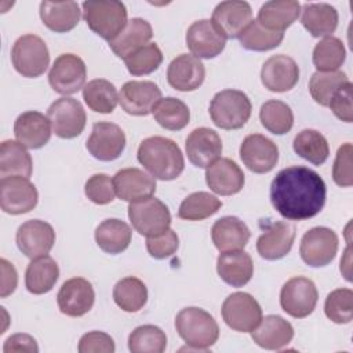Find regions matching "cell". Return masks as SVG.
Instances as JSON below:
<instances>
[{"label": "cell", "instance_id": "7", "mask_svg": "<svg viewBox=\"0 0 353 353\" xmlns=\"http://www.w3.org/2000/svg\"><path fill=\"white\" fill-rule=\"evenodd\" d=\"M128 218L132 228L142 236L153 237L170 229L171 214L168 207L156 197L130 203Z\"/></svg>", "mask_w": 353, "mask_h": 353}, {"label": "cell", "instance_id": "19", "mask_svg": "<svg viewBox=\"0 0 353 353\" xmlns=\"http://www.w3.org/2000/svg\"><path fill=\"white\" fill-rule=\"evenodd\" d=\"M95 292L91 283L83 277L66 280L57 295L59 310L70 317H80L88 313L94 305Z\"/></svg>", "mask_w": 353, "mask_h": 353}, {"label": "cell", "instance_id": "26", "mask_svg": "<svg viewBox=\"0 0 353 353\" xmlns=\"http://www.w3.org/2000/svg\"><path fill=\"white\" fill-rule=\"evenodd\" d=\"M205 77V68L203 62L190 55L181 54L171 61L167 69L168 84L182 92L197 90Z\"/></svg>", "mask_w": 353, "mask_h": 353}, {"label": "cell", "instance_id": "39", "mask_svg": "<svg viewBox=\"0 0 353 353\" xmlns=\"http://www.w3.org/2000/svg\"><path fill=\"white\" fill-rule=\"evenodd\" d=\"M292 146L298 156L314 165H321L325 163L330 154V146L325 137L312 128H306L298 132L294 138Z\"/></svg>", "mask_w": 353, "mask_h": 353}, {"label": "cell", "instance_id": "57", "mask_svg": "<svg viewBox=\"0 0 353 353\" xmlns=\"http://www.w3.org/2000/svg\"><path fill=\"white\" fill-rule=\"evenodd\" d=\"M341 272L343 273L345 279L350 281V245L345 251V259H341Z\"/></svg>", "mask_w": 353, "mask_h": 353}, {"label": "cell", "instance_id": "1", "mask_svg": "<svg viewBox=\"0 0 353 353\" xmlns=\"http://www.w3.org/2000/svg\"><path fill=\"white\" fill-rule=\"evenodd\" d=\"M327 188L324 179L302 165L283 168L270 185V201L285 219L305 221L316 216L324 207Z\"/></svg>", "mask_w": 353, "mask_h": 353}, {"label": "cell", "instance_id": "47", "mask_svg": "<svg viewBox=\"0 0 353 353\" xmlns=\"http://www.w3.org/2000/svg\"><path fill=\"white\" fill-rule=\"evenodd\" d=\"M165 347V332L156 325L137 327L128 336V349L132 353H163Z\"/></svg>", "mask_w": 353, "mask_h": 353}, {"label": "cell", "instance_id": "9", "mask_svg": "<svg viewBox=\"0 0 353 353\" xmlns=\"http://www.w3.org/2000/svg\"><path fill=\"white\" fill-rule=\"evenodd\" d=\"M47 117L55 135L63 139L79 137L87 121L83 105L77 99L69 97H62L52 102L47 110Z\"/></svg>", "mask_w": 353, "mask_h": 353}, {"label": "cell", "instance_id": "21", "mask_svg": "<svg viewBox=\"0 0 353 353\" xmlns=\"http://www.w3.org/2000/svg\"><path fill=\"white\" fill-rule=\"evenodd\" d=\"M261 80L269 91L285 92L292 90L298 83L299 68L291 57L283 54L273 55L263 63Z\"/></svg>", "mask_w": 353, "mask_h": 353}, {"label": "cell", "instance_id": "37", "mask_svg": "<svg viewBox=\"0 0 353 353\" xmlns=\"http://www.w3.org/2000/svg\"><path fill=\"white\" fill-rule=\"evenodd\" d=\"M32 157L22 143L7 139L0 146V176H25L32 174Z\"/></svg>", "mask_w": 353, "mask_h": 353}, {"label": "cell", "instance_id": "6", "mask_svg": "<svg viewBox=\"0 0 353 353\" xmlns=\"http://www.w3.org/2000/svg\"><path fill=\"white\" fill-rule=\"evenodd\" d=\"M11 62L23 77H39L47 70L50 63L47 44L36 34H23L12 46Z\"/></svg>", "mask_w": 353, "mask_h": 353}, {"label": "cell", "instance_id": "8", "mask_svg": "<svg viewBox=\"0 0 353 353\" xmlns=\"http://www.w3.org/2000/svg\"><path fill=\"white\" fill-rule=\"evenodd\" d=\"M222 319L226 325L239 332L254 331L262 320V309L247 292H233L222 303Z\"/></svg>", "mask_w": 353, "mask_h": 353}, {"label": "cell", "instance_id": "22", "mask_svg": "<svg viewBox=\"0 0 353 353\" xmlns=\"http://www.w3.org/2000/svg\"><path fill=\"white\" fill-rule=\"evenodd\" d=\"M185 149L188 159L193 165L207 168L219 159L222 153V141L214 130L200 127L188 135Z\"/></svg>", "mask_w": 353, "mask_h": 353}, {"label": "cell", "instance_id": "49", "mask_svg": "<svg viewBox=\"0 0 353 353\" xmlns=\"http://www.w3.org/2000/svg\"><path fill=\"white\" fill-rule=\"evenodd\" d=\"M325 316L336 324H347L353 319V291L338 288L331 291L324 303Z\"/></svg>", "mask_w": 353, "mask_h": 353}, {"label": "cell", "instance_id": "54", "mask_svg": "<svg viewBox=\"0 0 353 353\" xmlns=\"http://www.w3.org/2000/svg\"><path fill=\"white\" fill-rule=\"evenodd\" d=\"M352 83H345L331 98L328 106L332 113L345 123L353 121V108H352Z\"/></svg>", "mask_w": 353, "mask_h": 353}, {"label": "cell", "instance_id": "55", "mask_svg": "<svg viewBox=\"0 0 353 353\" xmlns=\"http://www.w3.org/2000/svg\"><path fill=\"white\" fill-rule=\"evenodd\" d=\"M3 352L4 353H19V352L37 353L39 346L33 336H30L28 334H15L6 339Z\"/></svg>", "mask_w": 353, "mask_h": 353}, {"label": "cell", "instance_id": "3", "mask_svg": "<svg viewBox=\"0 0 353 353\" xmlns=\"http://www.w3.org/2000/svg\"><path fill=\"white\" fill-rule=\"evenodd\" d=\"M175 328L188 346L196 350L210 349L219 336L215 319L201 307H185L175 317Z\"/></svg>", "mask_w": 353, "mask_h": 353}, {"label": "cell", "instance_id": "50", "mask_svg": "<svg viewBox=\"0 0 353 353\" xmlns=\"http://www.w3.org/2000/svg\"><path fill=\"white\" fill-rule=\"evenodd\" d=\"M84 192L88 200H91L92 203L99 205L109 204L114 200L116 194L113 178H110L106 174H94L85 182Z\"/></svg>", "mask_w": 353, "mask_h": 353}, {"label": "cell", "instance_id": "45", "mask_svg": "<svg viewBox=\"0 0 353 353\" xmlns=\"http://www.w3.org/2000/svg\"><path fill=\"white\" fill-rule=\"evenodd\" d=\"M284 32L269 30L263 28L256 19H252L250 25L239 36L241 47L250 51H269L281 44Z\"/></svg>", "mask_w": 353, "mask_h": 353}, {"label": "cell", "instance_id": "33", "mask_svg": "<svg viewBox=\"0 0 353 353\" xmlns=\"http://www.w3.org/2000/svg\"><path fill=\"white\" fill-rule=\"evenodd\" d=\"M301 4L295 0H272L262 4L256 21L269 30L284 32L299 17Z\"/></svg>", "mask_w": 353, "mask_h": 353}, {"label": "cell", "instance_id": "48", "mask_svg": "<svg viewBox=\"0 0 353 353\" xmlns=\"http://www.w3.org/2000/svg\"><path fill=\"white\" fill-rule=\"evenodd\" d=\"M163 62V52L156 43H148L124 59L127 70L132 76H145L157 70Z\"/></svg>", "mask_w": 353, "mask_h": 353}, {"label": "cell", "instance_id": "16", "mask_svg": "<svg viewBox=\"0 0 353 353\" xmlns=\"http://www.w3.org/2000/svg\"><path fill=\"white\" fill-rule=\"evenodd\" d=\"M85 146L90 154L97 160L112 161L123 153L125 148V135L117 124L99 121L94 124Z\"/></svg>", "mask_w": 353, "mask_h": 353}, {"label": "cell", "instance_id": "29", "mask_svg": "<svg viewBox=\"0 0 353 353\" xmlns=\"http://www.w3.org/2000/svg\"><path fill=\"white\" fill-rule=\"evenodd\" d=\"M250 236V229L237 216H223L215 221L211 228L212 243L221 252L243 250L247 245Z\"/></svg>", "mask_w": 353, "mask_h": 353}, {"label": "cell", "instance_id": "17", "mask_svg": "<svg viewBox=\"0 0 353 353\" xmlns=\"http://www.w3.org/2000/svg\"><path fill=\"white\" fill-rule=\"evenodd\" d=\"M240 157L244 165L255 174L272 171L279 161L277 145L261 134L247 135L240 145Z\"/></svg>", "mask_w": 353, "mask_h": 353}, {"label": "cell", "instance_id": "15", "mask_svg": "<svg viewBox=\"0 0 353 353\" xmlns=\"http://www.w3.org/2000/svg\"><path fill=\"white\" fill-rule=\"evenodd\" d=\"M15 240L19 251L25 256L36 259L51 251L55 243V232L50 223L40 219H30L18 228Z\"/></svg>", "mask_w": 353, "mask_h": 353}, {"label": "cell", "instance_id": "38", "mask_svg": "<svg viewBox=\"0 0 353 353\" xmlns=\"http://www.w3.org/2000/svg\"><path fill=\"white\" fill-rule=\"evenodd\" d=\"M83 99L97 113H112L119 102L116 87L105 79H94L83 88Z\"/></svg>", "mask_w": 353, "mask_h": 353}, {"label": "cell", "instance_id": "18", "mask_svg": "<svg viewBox=\"0 0 353 353\" xmlns=\"http://www.w3.org/2000/svg\"><path fill=\"white\" fill-rule=\"evenodd\" d=\"M161 99V91L153 81H127L119 94L123 110L132 116H148Z\"/></svg>", "mask_w": 353, "mask_h": 353}, {"label": "cell", "instance_id": "36", "mask_svg": "<svg viewBox=\"0 0 353 353\" xmlns=\"http://www.w3.org/2000/svg\"><path fill=\"white\" fill-rule=\"evenodd\" d=\"M59 277L58 263L48 255L32 259L25 272V285L30 294L41 295L52 290Z\"/></svg>", "mask_w": 353, "mask_h": 353}, {"label": "cell", "instance_id": "12", "mask_svg": "<svg viewBox=\"0 0 353 353\" xmlns=\"http://www.w3.org/2000/svg\"><path fill=\"white\" fill-rule=\"evenodd\" d=\"M87 68L84 61L74 54H61L48 73L51 88L61 95H70L84 88Z\"/></svg>", "mask_w": 353, "mask_h": 353}, {"label": "cell", "instance_id": "10", "mask_svg": "<svg viewBox=\"0 0 353 353\" xmlns=\"http://www.w3.org/2000/svg\"><path fill=\"white\" fill-rule=\"evenodd\" d=\"M319 299L316 284L307 277H292L284 283L280 292L281 309L295 319H303L313 313Z\"/></svg>", "mask_w": 353, "mask_h": 353}, {"label": "cell", "instance_id": "35", "mask_svg": "<svg viewBox=\"0 0 353 353\" xmlns=\"http://www.w3.org/2000/svg\"><path fill=\"white\" fill-rule=\"evenodd\" d=\"M132 230L120 219L109 218L101 222L95 229V241L106 254H120L127 250L131 243Z\"/></svg>", "mask_w": 353, "mask_h": 353}, {"label": "cell", "instance_id": "30", "mask_svg": "<svg viewBox=\"0 0 353 353\" xmlns=\"http://www.w3.org/2000/svg\"><path fill=\"white\" fill-rule=\"evenodd\" d=\"M216 272L219 277L232 287L245 285L254 273V262L243 250L222 252L216 259Z\"/></svg>", "mask_w": 353, "mask_h": 353}, {"label": "cell", "instance_id": "44", "mask_svg": "<svg viewBox=\"0 0 353 353\" xmlns=\"http://www.w3.org/2000/svg\"><path fill=\"white\" fill-rule=\"evenodd\" d=\"M222 201L207 192H194L189 194L179 205L178 216L186 221H201L218 212Z\"/></svg>", "mask_w": 353, "mask_h": 353}, {"label": "cell", "instance_id": "14", "mask_svg": "<svg viewBox=\"0 0 353 353\" xmlns=\"http://www.w3.org/2000/svg\"><path fill=\"white\" fill-rule=\"evenodd\" d=\"M186 46L193 57L211 59L223 51L226 37L211 19H199L188 28Z\"/></svg>", "mask_w": 353, "mask_h": 353}, {"label": "cell", "instance_id": "43", "mask_svg": "<svg viewBox=\"0 0 353 353\" xmlns=\"http://www.w3.org/2000/svg\"><path fill=\"white\" fill-rule=\"evenodd\" d=\"M259 120L262 125L274 135L287 134L294 125V114L291 108L277 99H270L261 106Z\"/></svg>", "mask_w": 353, "mask_h": 353}, {"label": "cell", "instance_id": "2", "mask_svg": "<svg viewBox=\"0 0 353 353\" xmlns=\"http://www.w3.org/2000/svg\"><path fill=\"white\" fill-rule=\"evenodd\" d=\"M137 157L154 179L172 181L185 168V160L179 146L172 139L164 137H149L143 139L138 148Z\"/></svg>", "mask_w": 353, "mask_h": 353}, {"label": "cell", "instance_id": "24", "mask_svg": "<svg viewBox=\"0 0 353 353\" xmlns=\"http://www.w3.org/2000/svg\"><path fill=\"white\" fill-rule=\"evenodd\" d=\"M116 194L120 200L134 203L152 197L156 192V179L139 168H123L113 176Z\"/></svg>", "mask_w": 353, "mask_h": 353}, {"label": "cell", "instance_id": "25", "mask_svg": "<svg viewBox=\"0 0 353 353\" xmlns=\"http://www.w3.org/2000/svg\"><path fill=\"white\" fill-rule=\"evenodd\" d=\"M205 182L214 193L232 196L243 189L244 172L236 161L228 157H221L207 167Z\"/></svg>", "mask_w": 353, "mask_h": 353}, {"label": "cell", "instance_id": "27", "mask_svg": "<svg viewBox=\"0 0 353 353\" xmlns=\"http://www.w3.org/2000/svg\"><path fill=\"white\" fill-rule=\"evenodd\" d=\"M14 134L17 141L25 148L40 149L50 141L51 123L48 117L40 112H23L14 123Z\"/></svg>", "mask_w": 353, "mask_h": 353}, {"label": "cell", "instance_id": "31", "mask_svg": "<svg viewBox=\"0 0 353 353\" xmlns=\"http://www.w3.org/2000/svg\"><path fill=\"white\" fill-rule=\"evenodd\" d=\"M80 6L76 1H41L40 18L55 33L74 29L80 21Z\"/></svg>", "mask_w": 353, "mask_h": 353}, {"label": "cell", "instance_id": "20", "mask_svg": "<svg viewBox=\"0 0 353 353\" xmlns=\"http://www.w3.org/2000/svg\"><path fill=\"white\" fill-rule=\"evenodd\" d=\"M211 21L226 39H239L252 21V10L247 1H222L214 8Z\"/></svg>", "mask_w": 353, "mask_h": 353}, {"label": "cell", "instance_id": "46", "mask_svg": "<svg viewBox=\"0 0 353 353\" xmlns=\"http://www.w3.org/2000/svg\"><path fill=\"white\" fill-rule=\"evenodd\" d=\"M349 79L345 72H316L309 81V91L312 98L321 106H328L332 95L345 84Z\"/></svg>", "mask_w": 353, "mask_h": 353}, {"label": "cell", "instance_id": "13", "mask_svg": "<svg viewBox=\"0 0 353 353\" xmlns=\"http://www.w3.org/2000/svg\"><path fill=\"white\" fill-rule=\"evenodd\" d=\"M39 193L36 186L25 176H6L0 181V205L11 215H21L37 205Z\"/></svg>", "mask_w": 353, "mask_h": 353}, {"label": "cell", "instance_id": "11", "mask_svg": "<svg viewBox=\"0 0 353 353\" xmlns=\"http://www.w3.org/2000/svg\"><path fill=\"white\" fill-rule=\"evenodd\" d=\"M338 236L325 226H316L307 230L299 245L302 261L312 268L327 266L336 255Z\"/></svg>", "mask_w": 353, "mask_h": 353}, {"label": "cell", "instance_id": "32", "mask_svg": "<svg viewBox=\"0 0 353 353\" xmlns=\"http://www.w3.org/2000/svg\"><path fill=\"white\" fill-rule=\"evenodd\" d=\"M152 36L153 30L148 21L142 18H132L127 22L120 34L109 41V47L119 58L125 59L138 48L146 46Z\"/></svg>", "mask_w": 353, "mask_h": 353}, {"label": "cell", "instance_id": "5", "mask_svg": "<svg viewBox=\"0 0 353 353\" xmlns=\"http://www.w3.org/2000/svg\"><path fill=\"white\" fill-rule=\"evenodd\" d=\"M250 98L239 90H223L214 95L210 103L212 123L222 130H239L251 116Z\"/></svg>", "mask_w": 353, "mask_h": 353}, {"label": "cell", "instance_id": "42", "mask_svg": "<svg viewBox=\"0 0 353 353\" xmlns=\"http://www.w3.org/2000/svg\"><path fill=\"white\" fill-rule=\"evenodd\" d=\"M346 59V50L338 37L327 36L321 39L313 50V63L317 72L338 70Z\"/></svg>", "mask_w": 353, "mask_h": 353}, {"label": "cell", "instance_id": "28", "mask_svg": "<svg viewBox=\"0 0 353 353\" xmlns=\"http://www.w3.org/2000/svg\"><path fill=\"white\" fill-rule=\"evenodd\" d=\"M294 336L291 323L280 316L269 314L262 317L258 327L251 331L252 341L268 350H280L287 346Z\"/></svg>", "mask_w": 353, "mask_h": 353}, {"label": "cell", "instance_id": "34", "mask_svg": "<svg viewBox=\"0 0 353 353\" xmlns=\"http://www.w3.org/2000/svg\"><path fill=\"white\" fill-rule=\"evenodd\" d=\"M338 11L327 3H306L302 7L301 23L313 37H327L338 26Z\"/></svg>", "mask_w": 353, "mask_h": 353}, {"label": "cell", "instance_id": "51", "mask_svg": "<svg viewBox=\"0 0 353 353\" xmlns=\"http://www.w3.org/2000/svg\"><path fill=\"white\" fill-rule=\"evenodd\" d=\"M352 154L353 146L349 142L339 146L336 152V157L332 165V179L341 188H349L353 185Z\"/></svg>", "mask_w": 353, "mask_h": 353}, {"label": "cell", "instance_id": "23", "mask_svg": "<svg viewBox=\"0 0 353 353\" xmlns=\"http://www.w3.org/2000/svg\"><path fill=\"white\" fill-rule=\"evenodd\" d=\"M294 240V225L284 221H276L268 225L265 232L258 237L256 251L263 259L277 261L291 251Z\"/></svg>", "mask_w": 353, "mask_h": 353}, {"label": "cell", "instance_id": "53", "mask_svg": "<svg viewBox=\"0 0 353 353\" xmlns=\"http://www.w3.org/2000/svg\"><path fill=\"white\" fill-rule=\"evenodd\" d=\"M114 341L102 331H91L84 334L79 341L77 350L80 353H113Z\"/></svg>", "mask_w": 353, "mask_h": 353}, {"label": "cell", "instance_id": "56", "mask_svg": "<svg viewBox=\"0 0 353 353\" xmlns=\"http://www.w3.org/2000/svg\"><path fill=\"white\" fill-rule=\"evenodd\" d=\"M0 265H1V292L0 296L6 298L8 295H11L18 284V274L17 270L14 268L12 263H10L7 259L1 258L0 259Z\"/></svg>", "mask_w": 353, "mask_h": 353}, {"label": "cell", "instance_id": "40", "mask_svg": "<svg viewBox=\"0 0 353 353\" xmlns=\"http://www.w3.org/2000/svg\"><path fill=\"white\" fill-rule=\"evenodd\" d=\"M113 299L124 312L134 313L141 310L148 301V290L142 280L137 277H124L113 288Z\"/></svg>", "mask_w": 353, "mask_h": 353}, {"label": "cell", "instance_id": "41", "mask_svg": "<svg viewBox=\"0 0 353 353\" xmlns=\"http://www.w3.org/2000/svg\"><path fill=\"white\" fill-rule=\"evenodd\" d=\"M154 120L165 130L179 131L185 128L190 120V110L185 102L178 98H161L153 109Z\"/></svg>", "mask_w": 353, "mask_h": 353}, {"label": "cell", "instance_id": "4", "mask_svg": "<svg viewBox=\"0 0 353 353\" xmlns=\"http://www.w3.org/2000/svg\"><path fill=\"white\" fill-rule=\"evenodd\" d=\"M83 18L87 26L101 36L112 41L127 25L125 4L116 0H90L81 4Z\"/></svg>", "mask_w": 353, "mask_h": 353}, {"label": "cell", "instance_id": "52", "mask_svg": "<svg viewBox=\"0 0 353 353\" xmlns=\"http://www.w3.org/2000/svg\"><path fill=\"white\" fill-rule=\"evenodd\" d=\"M179 247V239L172 229H167L164 233L153 237H148L146 250L150 256L156 259H165L176 252Z\"/></svg>", "mask_w": 353, "mask_h": 353}]
</instances>
